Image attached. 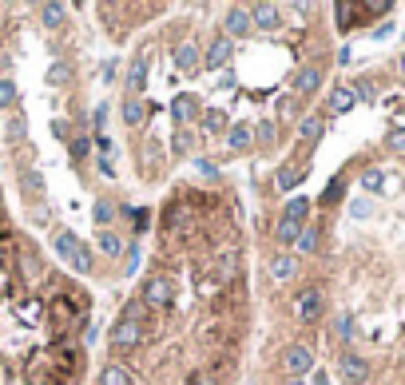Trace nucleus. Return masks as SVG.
<instances>
[{
  "mask_svg": "<svg viewBox=\"0 0 405 385\" xmlns=\"http://www.w3.org/2000/svg\"><path fill=\"white\" fill-rule=\"evenodd\" d=\"M171 298H175V286H171V278H167V274H151V278L144 282V290H139V302L151 306V310L171 306Z\"/></svg>",
  "mask_w": 405,
  "mask_h": 385,
  "instance_id": "nucleus-4",
  "label": "nucleus"
},
{
  "mask_svg": "<svg viewBox=\"0 0 405 385\" xmlns=\"http://www.w3.org/2000/svg\"><path fill=\"white\" fill-rule=\"evenodd\" d=\"M350 215H354V219H366V215H370V203H366V199L350 203Z\"/></svg>",
  "mask_w": 405,
  "mask_h": 385,
  "instance_id": "nucleus-38",
  "label": "nucleus"
},
{
  "mask_svg": "<svg viewBox=\"0 0 405 385\" xmlns=\"http://www.w3.org/2000/svg\"><path fill=\"white\" fill-rule=\"evenodd\" d=\"M255 139H259V144H270V139H275V124H259V128H255Z\"/></svg>",
  "mask_w": 405,
  "mask_h": 385,
  "instance_id": "nucleus-33",
  "label": "nucleus"
},
{
  "mask_svg": "<svg viewBox=\"0 0 405 385\" xmlns=\"http://www.w3.org/2000/svg\"><path fill=\"white\" fill-rule=\"evenodd\" d=\"M52 135H60V139H68V119H52Z\"/></svg>",
  "mask_w": 405,
  "mask_h": 385,
  "instance_id": "nucleus-40",
  "label": "nucleus"
},
{
  "mask_svg": "<svg viewBox=\"0 0 405 385\" xmlns=\"http://www.w3.org/2000/svg\"><path fill=\"white\" fill-rule=\"evenodd\" d=\"M52 242H56V255L64 258L76 274H88V270H92V250H88V242H80L72 230H60Z\"/></svg>",
  "mask_w": 405,
  "mask_h": 385,
  "instance_id": "nucleus-2",
  "label": "nucleus"
},
{
  "mask_svg": "<svg viewBox=\"0 0 405 385\" xmlns=\"http://www.w3.org/2000/svg\"><path fill=\"white\" fill-rule=\"evenodd\" d=\"M40 17H44L48 28H60V24H64V4H44V8H40Z\"/></svg>",
  "mask_w": 405,
  "mask_h": 385,
  "instance_id": "nucleus-28",
  "label": "nucleus"
},
{
  "mask_svg": "<svg viewBox=\"0 0 405 385\" xmlns=\"http://www.w3.org/2000/svg\"><path fill=\"white\" fill-rule=\"evenodd\" d=\"M389 147H393V151H405V128L389 131Z\"/></svg>",
  "mask_w": 405,
  "mask_h": 385,
  "instance_id": "nucleus-36",
  "label": "nucleus"
},
{
  "mask_svg": "<svg viewBox=\"0 0 405 385\" xmlns=\"http://www.w3.org/2000/svg\"><path fill=\"white\" fill-rule=\"evenodd\" d=\"M99 175H103V179H112V175H115V167H112V159H99Z\"/></svg>",
  "mask_w": 405,
  "mask_h": 385,
  "instance_id": "nucleus-44",
  "label": "nucleus"
},
{
  "mask_svg": "<svg viewBox=\"0 0 405 385\" xmlns=\"http://www.w3.org/2000/svg\"><path fill=\"white\" fill-rule=\"evenodd\" d=\"M342 377L350 385H362L366 377H370V366L357 357V353H342Z\"/></svg>",
  "mask_w": 405,
  "mask_h": 385,
  "instance_id": "nucleus-9",
  "label": "nucleus"
},
{
  "mask_svg": "<svg viewBox=\"0 0 405 385\" xmlns=\"http://www.w3.org/2000/svg\"><path fill=\"white\" fill-rule=\"evenodd\" d=\"M298 235H302V223H290V219H278V242H282V246H290V242H298Z\"/></svg>",
  "mask_w": 405,
  "mask_h": 385,
  "instance_id": "nucleus-21",
  "label": "nucleus"
},
{
  "mask_svg": "<svg viewBox=\"0 0 405 385\" xmlns=\"http://www.w3.org/2000/svg\"><path fill=\"white\" fill-rule=\"evenodd\" d=\"M128 88H135V92L147 88V52H139V56L128 64Z\"/></svg>",
  "mask_w": 405,
  "mask_h": 385,
  "instance_id": "nucleus-15",
  "label": "nucleus"
},
{
  "mask_svg": "<svg viewBox=\"0 0 405 385\" xmlns=\"http://www.w3.org/2000/svg\"><path fill=\"white\" fill-rule=\"evenodd\" d=\"M191 385H219V382H215V373H211V369H199V373L191 377Z\"/></svg>",
  "mask_w": 405,
  "mask_h": 385,
  "instance_id": "nucleus-37",
  "label": "nucleus"
},
{
  "mask_svg": "<svg viewBox=\"0 0 405 385\" xmlns=\"http://www.w3.org/2000/svg\"><path fill=\"white\" fill-rule=\"evenodd\" d=\"M397 68H402V76H405V56H402V64H397Z\"/></svg>",
  "mask_w": 405,
  "mask_h": 385,
  "instance_id": "nucleus-47",
  "label": "nucleus"
},
{
  "mask_svg": "<svg viewBox=\"0 0 405 385\" xmlns=\"http://www.w3.org/2000/svg\"><path fill=\"white\" fill-rule=\"evenodd\" d=\"M48 310H52V326H56L64 337H72L76 330L88 326V306H83L80 294H64V290H60V294L52 298Z\"/></svg>",
  "mask_w": 405,
  "mask_h": 385,
  "instance_id": "nucleus-1",
  "label": "nucleus"
},
{
  "mask_svg": "<svg viewBox=\"0 0 405 385\" xmlns=\"http://www.w3.org/2000/svg\"><path fill=\"white\" fill-rule=\"evenodd\" d=\"M17 99H20L17 83H12V80H0V108H17Z\"/></svg>",
  "mask_w": 405,
  "mask_h": 385,
  "instance_id": "nucleus-30",
  "label": "nucleus"
},
{
  "mask_svg": "<svg viewBox=\"0 0 405 385\" xmlns=\"http://www.w3.org/2000/svg\"><path fill=\"white\" fill-rule=\"evenodd\" d=\"M255 28L250 24V8H230L227 12V36H246Z\"/></svg>",
  "mask_w": 405,
  "mask_h": 385,
  "instance_id": "nucleus-12",
  "label": "nucleus"
},
{
  "mask_svg": "<svg viewBox=\"0 0 405 385\" xmlns=\"http://www.w3.org/2000/svg\"><path fill=\"white\" fill-rule=\"evenodd\" d=\"M88 135H80V139H72V159H83V155H88Z\"/></svg>",
  "mask_w": 405,
  "mask_h": 385,
  "instance_id": "nucleus-34",
  "label": "nucleus"
},
{
  "mask_svg": "<svg viewBox=\"0 0 405 385\" xmlns=\"http://www.w3.org/2000/svg\"><path fill=\"white\" fill-rule=\"evenodd\" d=\"M294 270H298L294 255H275V258H270V278H275V282H286V278H294Z\"/></svg>",
  "mask_w": 405,
  "mask_h": 385,
  "instance_id": "nucleus-14",
  "label": "nucleus"
},
{
  "mask_svg": "<svg viewBox=\"0 0 405 385\" xmlns=\"http://www.w3.org/2000/svg\"><path fill=\"white\" fill-rule=\"evenodd\" d=\"M306 215H310V203L306 199H294V203H286V215H282V219H290V223H306Z\"/></svg>",
  "mask_w": 405,
  "mask_h": 385,
  "instance_id": "nucleus-27",
  "label": "nucleus"
},
{
  "mask_svg": "<svg viewBox=\"0 0 405 385\" xmlns=\"http://www.w3.org/2000/svg\"><path fill=\"white\" fill-rule=\"evenodd\" d=\"M282 369H286L290 377H302V373L314 369V353H310L306 346H286V350H282Z\"/></svg>",
  "mask_w": 405,
  "mask_h": 385,
  "instance_id": "nucleus-6",
  "label": "nucleus"
},
{
  "mask_svg": "<svg viewBox=\"0 0 405 385\" xmlns=\"http://www.w3.org/2000/svg\"><path fill=\"white\" fill-rule=\"evenodd\" d=\"M354 96H357V99H373V88H370L366 80H362V83L354 88Z\"/></svg>",
  "mask_w": 405,
  "mask_h": 385,
  "instance_id": "nucleus-41",
  "label": "nucleus"
},
{
  "mask_svg": "<svg viewBox=\"0 0 405 385\" xmlns=\"http://www.w3.org/2000/svg\"><path fill=\"white\" fill-rule=\"evenodd\" d=\"M354 103H357L354 88H334V92H330V112H334V115L354 112Z\"/></svg>",
  "mask_w": 405,
  "mask_h": 385,
  "instance_id": "nucleus-13",
  "label": "nucleus"
},
{
  "mask_svg": "<svg viewBox=\"0 0 405 385\" xmlns=\"http://www.w3.org/2000/svg\"><path fill=\"white\" fill-rule=\"evenodd\" d=\"M171 112H175V124L183 128V124H187V119L195 115V99H191V96H175V103H171Z\"/></svg>",
  "mask_w": 405,
  "mask_h": 385,
  "instance_id": "nucleus-20",
  "label": "nucleus"
},
{
  "mask_svg": "<svg viewBox=\"0 0 405 385\" xmlns=\"http://www.w3.org/2000/svg\"><path fill=\"white\" fill-rule=\"evenodd\" d=\"M99 385H131V373L128 366H119V362H112V366L99 373Z\"/></svg>",
  "mask_w": 405,
  "mask_h": 385,
  "instance_id": "nucleus-17",
  "label": "nucleus"
},
{
  "mask_svg": "<svg viewBox=\"0 0 405 385\" xmlns=\"http://www.w3.org/2000/svg\"><path fill=\"white\" fill-rule=\"evenodd\" d=\"M302 175H306V167H282V171H278V191H290V187H298V183H302Z\"/></svg>",
  "mask_w": 405,
  "mask_h": 385,
  "instance_id": "nucleus-18",
  "label": "nucleus"
},
{
  "mask_svg": "<svg viewBox=\"0 0 405 385\" xmlns=\"http://www.w3.org/2000/svg\"><path fill=\"white\" fill-rule=\"evenodd\" d=\"M20 135H24V124H20V119H12V124H8V139H20Z\"/></svg>",
  "mask_w": 405,
  "mask_h": 385,
  "instance_id": "nucleus-42",
  "label": "nucleus"
},
{
  "mask_svg": "<svg viewBox=\"0 0 405 385\" xmlns=\"http://www.w3.org/2000/svg\"><path fill=\"white\" fill-rule=\"evenodd\" d=\"M286 385H302V382H298V377H290V382H286Z\"/></svg>",
  "mask_w": 405,
  "mask_h": 385,
  "instance_id": "nucleus-46",
  "label": "nucleus"
},
{
  "mask_svg": "<svg viewBox=\"0 0 405 385\" xmlns=\"http://www.w3.org/2000/svg\"><path fill=\"white\" fill-rule=\"evenodd\" d=\"M144 115H147V108L139 103V99H128V103H124V119H128V128H139Z\"/></svg>",
  "mask_w": 405,
  "mask_h": 385,
  "instance_id": "nucleus-24",
  "label": "nucleus"
},
{
  "mask_svg": "<svg viewBox=\"0 0 405 385\" xmlns=\"http://www.w3.org/2000/svg\"><path fill=\"white\" fill-rule=\"evenodd\" d=\"M250 135H255V131L239 124V128H230V135H227V147H235V151H243V147L250 144Z\"/></svg>",
  "mask_w": 405,
  "mask_h": 385,
  "instance_id": "nucleus-29",
  "label": "nucleus"
},
{
  "mask_svg": "<svg viewBox=\"0 0 405 385\" xmlns=\"http://www.w3.org/2000/svg\"><path fill=\"white\" fill-rule=\"evenodd\" d=\"M318 83H322V72H318L314 64L298 68V76H294V92H298V96H310V92H314Z\"/></svg>",
  "mask_w": 405,
  "mask_h": 385,
  "instance_id": "nucleus-11",
  "label": "nucleus"
},
{
  "mask_svg": "<svg viewBox=\"0 0 405 385\" xmlns=\"http://www.w3.org/2000/svg\"><path fill=\"white\" fill-rule=\"evenodd\" d=\"M235 270H239V255H235V250L219 255V282H230V278H235Z\"/></svg>",
  "mask_w": 405,
  "mask_h": 385,
  "instance_id": "nucleus-22",
  "label": "nucleus"
},
{
  "mask_svg": "<svg viewBox=\"0 0 405 385\" xmlns=\"http://www.w3.org/2000/svg\"><path fill=\"white\" fill-rule=\"evenodd\" d=\"M250 24L262 28V32H275L278 24H282V8L278 4H255L250 8Z\"/></svg>",
  "mask_w": 405,
  "mask_h": 385,
  "instance_id": "nucleus-7",
  "label": "nucleus"
},
{
  "mask_svg": "<svg viewBox=\"0 0 405 385\" xmlns=\"http://www.w3.org/2000/svg\"><path fill=\"white\" fill-rule=\"evenodd\" d=\"M314 385H330V377H326L322 369H318V373H314Z\"/></svg>",
  "mask_w": 405,
  "mask_h": 385,
  "instance_id": "nucleus-45",
  "label": "nucleus"
},
{
  "mask_svg": "<svg viewBox=\"0 0 405 385\" xmlns=\"http://www.w3.org/2000/svg\"><path fill=\"white\" fill-rule=\"evenodd\" d=\"M48 83H56V88H60V83H68V64H52L48 68Z\"/></svg>",
  "mask_w": 405,
  "mask_h": 385,
  "instance_id": "nucleus-32",
  "label": "nucleus"
},
{
  "mask_svg": "<svg viewBox=\"0 0 405 385\" xmlns=\"http://www.w3.org/2000/svg\"><path fill=\"white\" fill-rule=\"evenodd\" d=\"M318 242H322L318 226H302V235H298V250H302V255H314V250H318Z\"/></svg>",
  "mask_w": 405,
  "mask_h": 385,
  "instance_id": "nucleus-19",
  "label": "nucleus"
},
{
  "mask_svg": "<svg viewBox=\"0 0 405 385\" xmlns=\"http://www.w3.org/2000/svg\"><path fill=\"white\" fill-rule=\"evenodd\" d=\"M96 246H99V255H108V258H119V255H124V239H119V235H112V230H99V235H96Z\"/></svg>",
  "mask_w": 405,
  "mask_h": 385,
  "instance_id": "nucleus-16",
  "label": "nucleus"
},
{
  "mask_svg": "<svg viewBox=\"0 0 405 385\" xmlns=\"http://www.w3.org/2000/svg\"><path fill=\"white\" fill-rule=\"evenodd\" d=\"M382 171H366V175H362V187H366V191H382Z\"/></svg>",
  "mask_w": 405,
  "mask_h": 385,
  "instance_id": "nucleus-31",
  "label": "nucleus"
},
{
  "mask_svg": "<svg viewBox=\"0 0 405 385\" xmlns=\"http://www.w3.org/2000/svg\"><path fill=\"white\" fill-rule=\"evenodd\" d=\"M191 147V135H187V128H179L175 131V151H187Z\"/></svg>",
  "mask_w": 405,
  "mask_h": 385,
  "instance_id": "nucleus-39",
  "label": "nucleus"
},
{
  "mask_svg": "<svg viewBox=\"0 0 405 385\" xmlns=\"http://www.w3.org/2000/svg\"><path fill=\"white\" fill-rule=\"evenodd\" d=\"M227 60H230V36H215L211 48L203 52V64L207 68H223Z\"/></svg>",
  "mask_w": 405,
  "mask_h": 385,
  "instance_id": "nucleus-10",
  "label": "nucleus"
},
{
  "mask_svg": "<svg viewBox=\"0 0 405 385\" xmlns=\"http://www.w3.org/2000/svg\"><path fill=\"white\" fill-rule=\"evenodd\" d=\"M92 219H96V226H103V230H108V223L115 219V207L108 203V199H96V207H92Z\"/></svg>",
  "mask_w": 405,
  "mask_h": 385,
  "instance_id": "nucleus-23",
  "label": "nucleus"
},
{
  "mask_svg": "<svg viewBox=\"0 0 405 385\" xmlns=\"http://www.w3.org/2000/svg\"><path fill=\"white\" fill-rule=\"evenodd\" d=\"M322 131H326L322 119H318V115H306L302 128H298V135H302V139H322Z\"/></svg>",
  "mask_w": 405,
  "mask_h": 385,
  "instance_id": "nucleus-25",
  "label": "nucleus"
},
{
  "mask_svg": "<svg viewBox=\"0 0 405 385\" xmlns=\"http://www.w3.org/2000/svg\"><path fill=\"white\" fill-rule=\"evenodd\" d=\"M322 310H326V302H322V290H302L298 298H294V318L302 322V326H310V322H318L322 318Z\"/></svg>",
  "mask_w": 405,
  "mask_h": 385,
  "instance_id": "nucleus-5",
  "label": "nucleus"
},
{
  "mask_svg": "<svg viewBox=\"0 0 405 385\" xmlns=\"http://www.w3.org/2000/svg\"><path fill=\"white\" fill-rule=\"evenodd\" d=\"M175 64H179V72H199L203 68V48L195 40H183L175 48Z\"/></svg>",
  "mask_w": 405,
  "mask_h": 385,
  "instance_id": "nucleus-8",
  "label": "nucleus"
},
{
  "mask_svg": "<svg viewBox=\"0 0 405 385\" xmlns=\"http://www.w3.org/2000/svg\"><path fill=\"white\" fill-rule=\"evenodd\" d=\"M103 124H108V108H103V103H99L96 112H92V128H96L99 135H103Z\"/></svg>",
  "mask_w": 405,
  "mask_h": 385,
  "instance_id": "nucleus-35",
  "label": "nucleus"
},
{
  "mask_svg": "<svg viewBox=\"0 0 405 385\" xmlns=\"http://www.w3.org/2000/svg\"><path fill=\"white\" fill-rule=\"evenodd\" d=\"M24 187H28V195H40V191H44V183H40V175H28V183H24Z\"/></svg>",
  "mask_w": 405,
  "mask_h": 385,
  "instance_id": "nucleus-43",
  "label": "nucleus"
},
{
  "mask_svg": "<svg viewBox=\"0 0 405 385\" xmlns=\"http://www.w3.org/2000/svg\"><path fill=\"white\" fill-rule=\"evenodd\" d=\"M203 128L211 131V135H219V131L227 128V112H219V108H211V112H203Z\"/></svg>",
  "mask_w": 405,
  "mask_h": 385,
  "instance_id": "nucleus-26",
  "label": "nucleus"
},
{
  "mask_svg": "<svg viewBox=\"0 0 405 385\" xmlns=\"http://www.w3.org/2000/svg\"><path fill=\"white\" fill-rule=\"evenodd\" d=\"M139 306H144V302H131V310L112 326V346H115V350H135V346L144 342V326H139Z\"/></svg>",
  "mask_w": 405,
  "mask_h": 385,
  "instance_id": "nucleus-3",
  "label": "nucleus"
}]
</instances>
